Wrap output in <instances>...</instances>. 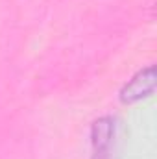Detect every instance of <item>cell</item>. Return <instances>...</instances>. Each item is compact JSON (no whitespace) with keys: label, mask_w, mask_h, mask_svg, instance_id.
Here are the masks:
<instances>
[{"label":"cell","mask_w":157,"mask_h":159,"mask_svg":"<svg viewBox=\"0 0 157 159\" xmlns=\"http://www.w3.org/2000/svg\"><path fill=\"white\" fill-rule=\"evenodd\" d=\"M155 87V74H154V67H148L144 70H139L133 78L129 80L122 91H120V100L124 104H133L141 98H146L154 93Z\"/></svg>","instance_id":"1"},{"label":"cell","mask_w":157,"mask_h":159,"mask_svg":"<svg viewBox=\"0 0 157 159\" xmlns=\"http://www.w3.org/2000/svg\"><path fill=\"white\" fill-rule=\"evenodd\" d=\"M113 131H115V122L111 117H102L92 122L91 129L92 148H94L92 159H107V152L113 141Z\"/></svg>","instance_id":"2"}]
</instances>
